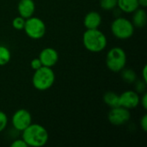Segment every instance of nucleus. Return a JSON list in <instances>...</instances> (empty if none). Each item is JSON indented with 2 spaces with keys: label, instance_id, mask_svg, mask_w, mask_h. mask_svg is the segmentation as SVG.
Returning a JSON list of instances; mask_svg holds the SVG:
<instances>
[{
  "label": "nucleus",
  "instance_id": "nucleus-20",
  "mask_svg": "<svg viewBox=\"0 0 147 147\" xmlns=\"http://www.w3.org/2000/svg\"><path fill=\"white\" fill-rule=\"evenodd\" d=\"M8 124V117L6 114L0 110V132L3 131Z\"/></svg>",
  "mask_w": 147,
  "mask_h": 147
},
{
  "label": "nucleus",
  "instance_id": "nucleus-24",
  "mask_svg": "<svg viewBox=\"0 0 147 147\" xmlns=\"http://www.w3.org/2000/svg\"><path fill=\"white\" fill-rule=\"evenodd\" d=\"M140 127H141V128L143 129V131L146 132L147 131V115H145L141 118V120H140Z\"/></svg>",
  "mask_w": 147,
  "mask_h": 147
},
{
  "label": "nucleus",
  "instance_id": "nucleus-13",
  "mask_svg": "<svg viewBox=\"0 0 147 147\" xmlns=\"http://www.w3.org/2000/svg\"><path fill=\"white\" fill-rule=\"evenodd\" d=\"M147 22V14L146 11L143 9H140V7L133 12V17H132V23L134 27L137 28H143L146 26Z\"/></svg>",
  "mask_w": 147,
  "mask_h": 147
},
{
  "label": "nucleus",
  "instance_id": "nucleus-2",
  "mask_svg": "<svg viewBox=\"0 0 147 147\" xmlns=\"http://www.w3.org/2000/svg\"><path fill=\"white\" fill-rule=\"evenodd\" d=\"M83 44L88 51L100 53L107 46V38L98 28L87 29L83 35Z\"/></svg>",
  "mask_w": 147,
  "mask_h": 147
},
{
  "label": "nucleus",
  "instance_id": "nucleus-10",
  "mask_svg": "<svg viewBox=\"0 0 147 147\" xmlns=\"http://www.w3.org/2000/svg\"><path fill=\"white\" fill-rule=\"evenodd\" d=\"M39 59L43 66L53 67L59 61V53L53 47H46L40 53Z\"/></svg>",
  "mask_w": 147,
  "mask_h": 147
},
{
  "label": "nucleus",
  "instance_id": "nucleus-8",
  "mask_svg": "<svg viewBox=\"0 0 147 147\" xmlns=\"http://www.w3.org/2000/svg\"><path fill=\"white\" fill-rule=\"evenodd\" d=\"M11 121L15 129L22 132L32 123V116L29 111L21 109L14 113Z\"/></svg>",
  "mask_w": 147,
  "mask_h": 147
},
{
  "label": "nucleus",
  "instance_id": "nucleus-12",
  "mask_svg": "<svg viewBox=\"0 0 147 147\" xmlns=\"http://www.w3.org/2000/svg\"><path fill=\"white\" fill-rule=\"evenodd\" d=\"M102 23V16L96 11H90L86 14L84 19V25L87 29L98 28Z\"/></svg>",
  "mask_w": 147,
  "mask_h": 147
},
{
  "label": "nucleus",
  "instance_id": "nucleus-5",
  "mask_svg": "<svg viewBox=\"0 0 147 147\" xmlns=\"http://www.w3.org/2000/svg\"><path fill=\"white\" fill-rule=\"evenodd\" d=\"M112 34L120 40H127L133 36L134 26L132 22L124 17H117L111 24Z\"/></svg>",
  "mask_w": 147,
  "mask_h": 147
},
{
  "label": "nucleus",
  "instance_id": "nucleus-22",
  "mask_svg": "<svg viewBox=\"0 0 147 147\" xmlns=\"http://www.w3.org/2000/svg\"><path fill=\"white\" fill-rule=\"evenodd\" d=\"M30 66H31V68H32L34 71H36V70H38L39 68H40V67L43 66V65H42V64H41L40 59H39V58H35V59H33L31 60V62H30Z\"/></svg>",
  "mask_w": 147,
  "mask_h": 147
},
{
  "label": "nucleus",
  "instance_id": "nucleus-25",
  "mask_svg": "<svg viewBox=\"0 0 147 147\" xmlns=\"http://www.w3.org/2000/svg\"><path fill=\"white\" fill-rule=\"evenodd\" d=\"M140 103L143 106V108L145 109H147V94L146 92H144L143 93V96L142 97H140Z\"/></svg>",
  "mask_w": 147,
  "mask_h": 147
},
{
  "label": "nucleus",
  "instance_id": "nucleus-9",
  "mask_svg": "<svg viewBox=\"0 0 147 147\" xmlns=\"http://www.w3.org/2000/svg\"><path fill=\"white\" fill-rule=\"evenodd\" d=\"M119 96H120V106L124 107L127 109H135L140 104V97L139 94L134 90H127Z\"/></svg>",
  "mask_w": 147,
  "mask_h": 147
},
{
  "label": "nucleus",
  "instance_id": "nucleus-7",
  "mask_svg": "<svg viewBox=\"0 0 147 147\" xmlns=\"http://www.w3.org/2000/svg\"><path fill=\"white\" fill-rule=\"evenodd\" d=\"M131 115L129 109L118 106L115 108H111L108 118L109 122L114 126H121L126 124L130 120Z\"/></svg>",
  "mask_w": 147,
  "mask_h": 147
},
{
  "label": "nucleus",
  "instance_id": "nucleus-23",
  "mask_svg": "<svg viewBox=\"0 0 147 147\" xmlns=\"http://www.w3.org/2000/svg\"><path fill=\"white\" fill-rule=\"evenodd\" d=\"M11 147H28L27 143L22 139V140H16L11 143Z\"/></svg>",
  "mask_w": 147,
  "mask_h": 147
},
{
  "label": "nucleus",
  "instance_id": "nucleus-3",
  "mask_svg": "<svg viewBox=\"0 0 147 147\" xmlns=\"http://www.w3.org/2000/svg\"><path fill=\"white\" fill-rule=\"evenodd\" d=\"M55 81V74L52 67L41 66L34 71L32 78L34 87L38 90H47L50 89Z\"/></svg>",
  "mask_w": 147,
  "mask_h": 147
},
{
  "label": "nucleus",
  "instance_id": "nucleus-15",
  "mask_svg": "<svg viewBox=\"0 0 147 147\" xmlns=\"http://www.w3.org/2000/svg\"><path fill=\"white\" fill-rule=\"evenodd\" d=\"M103 102L110 108L120 106V96L114 91H108L103 96Z\"/></svg>",
  "mask_w": 147,
  "mask_h": 147
},
{
  "label": "nucleus",
  "instance_id": "nucleus-27",
  "mask_svg": "<svg viewBox=\"0 0 147 147\" xmlns=\"http://www.w3.org/2000/svg\"><path fill=\"white\" fill-rule=\"evenodd\" d=\"M139 5L142 8H146L147 6V0H138Z\"/></svg>",
  "mask_w": 147,
  "mask_h": 147
},
{
  "label": "nucleus",
  "instance_id": "nucleus-26",
  "mask_svg": "<svg viewBox=\"0 0 147 147\" xmlns=\"http://www.w3.org/2000/svg\"><path fill=\"white\" fill-rule=\"evenodd\" d=\"M146 72H147V66L146 65H145V66H144V68H143V70H142V78H143V80L147 83Z\"/></svg>",
  "mask_w": 147,
  "mask_h": 147
},
{
  "label": "nucleus",
  "instance_id": "nucleus-14",
  "mask_svg": "<svg viewBox=\"0 0 147 147\" xmlns=\"http://www.w3.org/2000/svg\"><path fill=\"white\" fill-rule=\"evenodd\" d=\"M117 6L125 13H133L140 7L138 0H117Z\"/></svg>",
  "mask_w": 147,
  "mask_h": 147
},
{
  "label": "nucleus",
  "instance_id": "nucleus-4",
  "mask_svg": "<svg viewBox=\"0 0 147 147\" xmlns=\"http://www.w3.org/2000/svg\"><path fill=\"white\" fill-rule=\"evenodd\" d=\"M127 64V54L121 47L111 48L106 57V65L113 72H120Z\"/></svg>",
  "mask_w": 147,
  "mask_h": 147
},
{
  "label": "nucleus",
  "instance_id": "nucleus-19",
  "mask_svg": "<svg viewBox=\"0 0 147 147\" xmlns=\"http://www.w3.org/2000/svg\"><path fill=\"white\" fill-rule=\"evenodd\" d=\"M25 20L23 17L22 16H16L13 19L12 21V26L16 30H22L25 25Z\"/></svg>",
  "mask_w": 147,
  "mask_h": 147
},
{
  "label": "nucleus",
  "instance_id": "nucleus-16",
  "mask_svg": "<svg viewBox=\"0 0 147 147\" xmlns=\"http://www.w3.org/2000/svg\"><path fill=\"white\" fill-rule=\"evenodd\" d=\"M121 71V78H122L123 81H125L126 83L132 84L136 81L137 75L134 70L129 69V68H127V69L123 68Z\"/></svg>",
  "mask_w": 147,
  "mask_h": 147
},
{
  "label": "nucleus",
  "instance_id": "nucleus-21",
  "mask_svg": "<svg viewBox=\"0 0 147 147\" xmlns=\"http://www.w3.org/2000/svg\"><path fill=\"white\" fill-rule=\"evenodd\" d=\"M135 89H136V90H135V91H136L138 94L146 92V82H145L144 80H142V81H139V82L136 84Z\"/></svg>",
  "mask_w": 147,
  "mask_h": 147
},
{
  "label": "nucleus",
  "instance_id": "nucleus-6",
  "mask_svg": "<svg viewBox=\"0 0 147 147\" xmlns=\"http://www.w3.org/2000/svg\"><path fill=\"white\" fill-rule=\"evenodd\" d=\"M23 29L29 38L33 40H39L46 34V24L40 18L31 16L25 20Z\"/></svg>",
  "mask_w": 147,
  "mask_h": 147
},
{
  "label": "nucleus",
  "instance_id": "nucleus-18",
  "mask_svg": "<svg viewBox=\"0 0 147 147\" xmlns=\"http://www.w3.org/2000/svg\"><path fill=\"white\" fill-rule=\"evenodd\" d=\"M100 6L104 10H112L117 6V0H100Z\"/></svg>",
  "mask_w": 147,
  "mask_h": 147
},
{
  "label": "nucleus",
  "instance_id": "nucleus-1",
  "mask_svg": "<svg viewBox=\"0 0 147 147\" xmlns=\"http://www.w3.org/2000/svg\"><path fill=\"white\" fill-rule=\"evenodd\" d=\"M22 140L28 146L41 147L48 141V133L43 126L31 123L22 131Z\"/></svg>",
  "mask_w": 147,
  "mask_h": 147
},
{
  "label": "nucleus",
  "instance_id": "nucleus-17",
  "mask_svg": "<svg viewBox=\"0 0 147 147\" xmlns=\"http://www.w3.org/2000/svg\"><path fill=\"white\" fill-rule=\"evenodd\" d=\"M11 58L10 51L4 46H0V66L7 65Z\"/></svg>",
  "mask_w": 147,
  "mask_h": 147
},
{
  "label": "nucleus",
  "instance_id": "nucleus-11",
  "mask_svg": "<svg viewBox=\"0 0 147 147\" xmlns=\"http://www.w3.org/2000/svg\"><path fill=\"white\" fill-rule=\"evenodd\" d=\"M19 16L24 19L33 16L35 10V3L34 0H20L17 4Z\"/></svg>",
  "mask_w": 147,
  "mask_h": 147
}]
</instances>
